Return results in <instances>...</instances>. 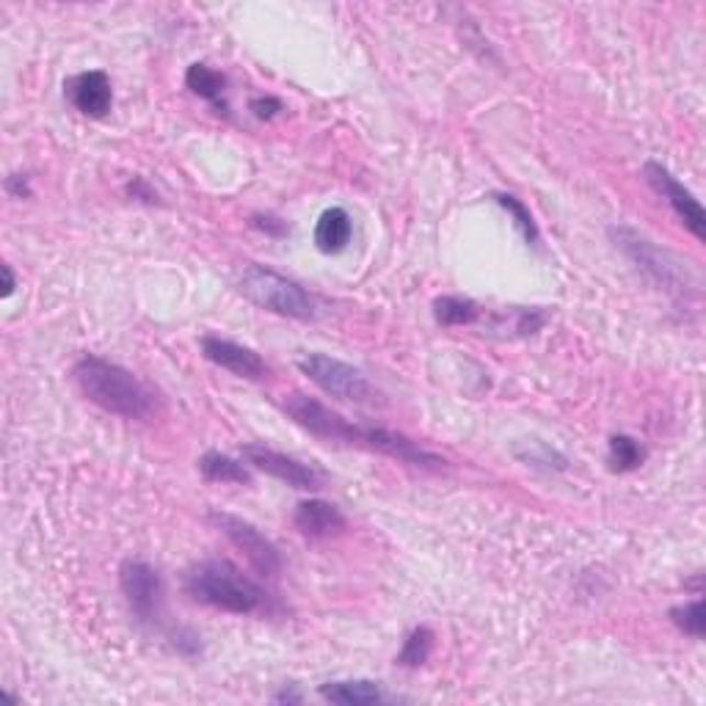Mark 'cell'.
<instances>
[{"instance_id":"cell-9","label":"cell","mask_w":706,"mask_h":706,"mask_svg":"<svg viewBox=\"0 0 706 706\" xmlns=\"http://www.w3.org/2000/svg\"><path fill=\"white\" fill-rule=\"evenodd\" d=\"M643 180L649 182V188L657 193V197L665 199V202L671 204L673 213L679 215V221H682V224L693 232L695 238L704 240L706 218H704V208H701L698 199H695L693 193H690L687 188H684L682 182H679L676 177L665 169V166L657 164V160H649V164L643 166Z\"/></svg>"},{"instance_id":"cell-26","label":"cell","mask_w":706,"mask_h":706,"mask_svg":"<svg viewBox=\"0 0 706 706\" xmlns=\"http://www.w3.org/2000/svg\"><path fill=\"white\" fill-rule=\"evenodd\" d=\"M127 193H131L133 199H142V202H149V204H153L155 199H158V197H155L153 188H149L147 182L142 180V177H136V180H133L131 186H127Z\"/></svg>"},{"instance_id":"cell-14","label":"cell","mask_w":706,"mask_h":706,"mask_svg":"<svg viewBox=\"0 0 706 706\" xmlns=\"http://www.w3.org/2000/svg\"><path fill=\"white\" fill-rule=\"evenodd\" d=\"M350 238H354V218L345 208H326L317 218L312 240H315L317 251L323 255H339L348 249Z\"/></svg>"},{"instance_id":"cell-7","label":"cell","mask_w":706,"mask_h":706,"mask_svg":"<svg viewBox=\"0 0 706 706\" xmlns=\"http://www.w3.org/2000/svg\"><path fill=\"white\" fill-rule=\"evenodd\" d=\"M120 585L125 594L127 607L133 616L138 618V624L144 627H155L164 616V576L158 569H153L144 560H125L120 569Z\"/></svg>"},{"instance_id":"cell-13","label":"cell","mask_w":706,"mask_h":706,"mask_svg":"<svg viewBox=\"0 0 706 706\" xmlns=\"http://www.w3.org/2000/svg\"><path fill=\"white\" fill-rule=\"evenodd\" d=\"M293 522L301 530V536L306 538H332L348 525L343 511L337 505L326 503V500H304V503H299Z\"/></svg>"},{"instance_id":"cell-18","label":"cell","mask_w":706,"mask_h":706,"mask_svg":"<svg viewBox=\"0 0 706 706\" xmlns=\"http://www.w3.org/2000/svg\"><path fill=\"white\" fill-rule=\"evenodd\" d=\"M481 310H478L475 301L458 299V295H441V299L434 301V317L439 326H469L475 323Z\"/></svg>"},{"instance_id":"cell-10","label":"cell","mask_w":706,"mask_h":706,"mask_svg":"<svg viewBox=\"0 0 706 706\" xmlns=\"http://www.w3.org/2000/svg\"><path fill=\"white\" fill-rule=\"evenodd\" d=\"M244 458L255 469H260V472H266V475L277 478V481L288 483L293 489H304V492L310 489V492H315V489L323 486V475L315 467L288 456V452L271 450L266 445H244Z\"/></svg>"},{"instance_id":"cell-28","label":"cell","mask_w":706,"mask_h":706,"mask_svg":"<svg viewBox=\"0 0 706 706\" xmlns=\"http://www.w3.org/2000/svg\"><path fill=\"white\" fill-rule=\"evenodd\" d=\"M273 701H279V704H299L301 693H293V690H282V693L273 695Z\"/></svg>"},{"instance_id":"cell-3","label":"cell","mask_w":706,"mask_h":706,"mask_svg":"<svg viewBox=\"0 0 706 706\" xmlns=\"http://www.w3.org/2000/svg\"><path fill=\"white\" fill-rule=\"evenodd\" d=\"M186 594L199 605L235 616H257L271 610V596L229 560H204L186 576Z\"/></svg>"},{"instance_id":"cell-5","label":"cell","mask_w":706,"mask_h":706,"mask_svg":"<svg viewBox=\"0 0 706 706\" xmlns=\"http://www.w3.org/2000/svg\"><path fill=\"white\" fill-rule=\"evenodd\" d=\"M240 293L260 310L290 317V321H315L317 317V301L312 299L310 290L301 288L295 279L282 277L257 262L246 266L240 273Z\"/></svg>"},{"instance_id":"cell-21","label":"cell","mask_w":706,"mask_h":706,"mask_svg":"<svg viewBox=\"0 0 706 706\" xmlns=\"http://www.w3.org/2000/svg\"><path fill=\"white\" fill-rule=\"evenodd\" d=\"M494 199L500 202V208L508 210V215L514 218L516 229L522 232V238H525L527 244H538V226H536V221H533L530 210H527L519 199L511 197V193H497Z\"/></svg>"},{"instance_id":"cell-20","label":"cell","mask_w":706,"mask_h":706,"mask_svg":"<svg viewBox=\"0 0 706 706\" xmlns=\"http://www.w3.org/2000/svg\"><path fill=\"white\" fill-rule=\"evenodd\" d=\"M646 461V450L638 439L627 434H618L610 439V467L616 472H632Z\"/></svg>"},{"instance_id":"cell-12","label":"cell","mask_w":706,"mask_h":706,"mask_svg":"<svg viewBox=\"0 0 706 706\" xmlns=\"http://www.w3.org/2000/svg\"><path fill=\"white\" fill-rule=\"evenodd\" d=\"M64 97L69 100V105L78 113L89 116V120H102L108 116L113 105V89L111 78L102 69H89V72L72 75L64 83Z\"/></svg>"},{"instance_id":"cell-15","label":"cell","mask_w":706,"mask_h":706,"mask_svg":"<svg viewBox=\"0 0 706 706\" xmlns=\"http://www.w3.org/2000/svg\"><path fill=\"white\" fill-rule=\"evenodd\" d=\"M321 698L339 706H373L392 701L379 682H368V679H348V682L323 684Z\"/></svg>"},{"instance_id":"cell-24","label":"cell","mask_w":706,"mask_h":706,"mask_svg":"<svg viewBox=\"0 0 706 706\" xmlns=\"http://www.w3.org/2000/svg\"><path fill=\"white\" fill-rule=\"evenodd\" d=\"M249 108L255 111L257 120H273V116L282 111V102H279L277 97H255Z\"/></svg>"},{"instance_id":"cell-17","label":"cell","mask_w":706,"mask_h":706,"mask_svg":"<svg viewBox=\"0 0 706 706\" xmlns=\"http://www.w3.org/2000/svg\"><path fill=\"white\" fill-rule=\"evenodd\" d=\"M199 469H202V475L213 483H238V486L251 483L249 467H244V463L235 461V458L224 456V452H204V456L199 458Z\"/></svg>"},{"instance_id":"cell-19","label":"cell","mask_w":706,"mask_h":706,"mask_svg":"<svg viewBox=\"0 0 706 706\" xmlns=\"http://www.w3.org/2000/svg\"><path fill=\"white\" fill-rule=\"evenodd\" d=\"M434 651V632L428 627H417L408 632V638L403 640V649L397 654V665L403 668H419L430 660Z\"/></svg>"},{"instance_id":"cell-23","label":"cell","mask_w":706,"mask_h":706,"mask_svg":"<svg viewBox=\"0 0 706 706\" xmlns=\"http://www.w3.org/2000/svg\"><path fill=\"white\" fill-rule=\"evenodd\" d=\"M522 461L527 463V467H543V469H565V458L560 456L558 450H552V447H547L543 441H533L530 450L527 452H519Z\"/></svg>"},{"instance_id":"cell-25","label":"cell","mask_w":706,"mask_h":706,"mask_svg":"<svg viewBox=\"0 0 706 706\" xmlns=\"http://www.w3.org/2000/svg\"><path fill=\"white\" fill-rule=\"evenodd\" d=\"M7 191L12 193L14 199H29L31 197V186H29V177L25 175H12L7 180Z\"/></svg>"},{"instance_id":"cell-4","label":"cell","mask_w":706,"mask_h":706,"mask_svg":"<svg viewBox=\"0 0 706 706\" xmlns=\"http://www.w3.org/2000/svg\"><path fill=\"white\" fill-rule=\"evenodd\" d=\"M610 235L618 249L629 257V262H632L649 282H654L657 288L676 295V299L698 295V282H695V277L690 273L687 262L679 260L676 255L657 246L654 240L640 235L632 226H616Z\"/></svg>"},{"instance_id":"cell-8","label":"cell","mask_w":706,"mask_h":706,"mask_svg":"<svg viewBox=\"0 0 706 706\" xmlns=\"http://www.w3.org/2000/svg\"><path fill=\"white\" fill-rule=\"evenodd\" d=\"M210 522L229 538L232 547L246 554V560H249L262 576H277L279 571H282V554H279V549L273 547L271 538H266V533H262L260 527L240 519V516L224 514V511H213Z\"/></svg>"},{"instance_id":"cell-6","label":"cell","mask_w":706,"mask_h":706,"mask_svg":"<svg viewBox=\"0 0 706 706\" xmlns=\"http://www.w3.org/2000/svg\"><path fill=\"white\" fill-rule=\"evenodd\" d=\"M299 370L326 395L345 403H359V406H376L384 403V392L354 365L334 359L328 354H304L299 359Z\"/></svg>"},{"instance_id":"cell-1","label":"cell","mask_w":706,"mask_h":706,"mask_svg":"<svg viewBox=\"0 0 706 706\" xmlns=\"http://www.w3.org/2000/svg\"><path fill=\"white\" fill-rule=\"evenodd\" d=\"M284 412L290 414L299 428H304L306 434L317 436L323 441H337V445L350 447H365V450H376L381 456L397 458L403 463H412L419 469H439L441 458L434 456L430 450L419 447L417 441L408 439L406 434H397L390 428H376V425H354L350 419L339 417L337 412H332L328 406H323L321 401L310 395L293 392L284 401Z\"/></svg>"},{"instance_id":"cell-27","label":"cell","mask_w":706,"mask_h":706,"mask_svg":"<svg viewBox=\"0 0 706 706\" xmlns=\"http://www.w3.org/2000/svg\"><path fill=\"white\" fill-rule=\"evenodd\" d=\"M0 277H3V299H9V295L14 293V288H18V277H14V271L9 262H3V266H0Z\"/></svg>"},{"instance_id":"cell-2","label":"cell","mask_w":706,"mask_h":706,"mask_svg":"<svg viewBox=\"0 0 706 706\" xmlns=\"http://www.w3.org/2000/svg\"><path fill=\"white\" fill-rule=\"evenodd\" d=\"M72 376L86 401L108 414L125 419H147L158 408V395L153 386L144 384L133 370L94 357V354L80 357Z\"/></svg>"},{"instance_id":"cell-16","label":"cell","mask_w":706,"mask_h":706,"mask_svg":"<svg viewBox=\"0 0 706 706\" xmlns=\"http://www.w3.org/2000/svg\"><path fill=\"white\" fill-rule=\"evenodd\" d=\"M186 86L193 94L202 97L204 102H210L218 113L229 111V102H226V78L218 69L208 67V64H191L186 72Z\"/></svg>"},{"instance_id":"cell-22","label":"cell","mask_w":706,"mask_h":706,"mask_svg":"<svg viewBox=\"0 0 706 706\" xmlns=\"http://www.w3.org/2000/svg\"><path fill=\"white\" fill-rule=\"evenodd\" d=\"M671 618L684 635H690V638H695V640L704 638L706 618H704V602L701 599L690 602V605H684V607H673Z\"/></svg>"},{"instance_id":"cell-11","label":"cell","mask_w":706,"mask_h":706,"mask_svg":"<svg viewBox=\"0 0 706 706\" xmlns=\"http://www.w3.org/2000/svg\"><path fill=\"white\" fill-rule=\"evenodd\" d=\"M199 348H202V357L208 362H213L215 368L229 370L232 376L249 381L266 379L268 365L262 362V357L257 350L246 348L240 343H232V339L215 337V334H208V337L199 339Z\"/></svg>"}]
</instances>
